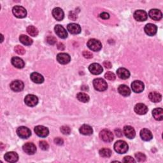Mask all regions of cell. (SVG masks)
<instances>
[{
	"instance_id": "1f68e13d",
	"label": "cell",
	"mask_w": 163,
	"mask_h": 163,
	"mask_svg": "<svg viewBox=\"0 0 163 163\" xmlns=\"http://www.w3.org/2000/svg\"><path fill=\"white\" fill-rule=\"evenodd\" d=\"M77 98L80 101L83 102V103H87L90 100L89 96H88V95L84 92L78 93L77 95Z\"/></svg>"
},
{
	"instance_id": "8992f818",
	"label": "cell",
	"mask_w": 163,
	"mask_h": 163,
	"mask_svg": "<svg viewBox=\"0 0 163 163\" xmlns=\"http://www.w3.org/2000/svg\"><path fill=\"white\" fill-rule=\"evenodd\" d=\"M17 133L20 138L23 139L28 138L31 135V130L29 128L24 126H21L18 128V129H17Z\"/></svg>"
},
{
	"instance_id": "d6986e66",
	"label": "cell",
	"mask_w": 163,
	"mask_h": 163,
	"mask_svg": "<svg viewBox=\"0 0 163 163\" xmlns=\"http://www.w3.org/2000/svg\"><path fill=\"white\" fill-rule=\"evenodd\" d=\"M52 16L54 19H56L58 21H61L64 19V13L63 10L59 7L54 8L52 10Z\"/></svg>"
},
{
	"instance_id": "cb8c5ba5",
	"label": "cell",
	"mask_w": 163,
	"mask_h": 163,
	"mask_svg": "<svg viewBox=\"0 0 163 163\" xmlns=\"http://www.w3.org/2000/svg\"><path fill=\"white\" fill-rule=\"evenodd\" d=\"M117 76L122 80H126L130 76V73L129 70L124 68H120L117 71Z\"/></svg>"
},
{
	"instance_id": "5b68a950",
	"label": "cell",
	"mask_w": 163,
	"mask_h": 163,
	"mask_svg": "<svg viewBox=\"0 0 163 163\" xmlns=\"http://www.w3.org/2000/svg\"><path fill=\"white\" fill-rule=\"evenodd\" d=\"M12 12L13 15L19 19L24 18L27 16L26 10L21 6H16L13 7L12 9Z\"/></svg>"
},
{
	"instance_id": "ffe728a7",
	"label": "cell",
	"mask_w": 163,
	"mask_h": 163,
	"mask_svg": "<svg viewBox=\"0 0 163 163\" xmlns=\"http://www.w3.org/2000/svg\"><path fill=\"white\" fill-rule=\"evenodd\" d=\"M68 31L73 35H77L80 33L81 28L80 26L75 23H70L67 26Z\"/></svg>"
},
{
	"instance_id": "d6a6232c",
	"label": "cell",
	"mask_w": 163,
	"mask_h": 163,
	"mask_svg": "<svg viewBox=\"0 0 163 163\" xmlns=\"http://www.w3.org/2000/svg\"><path fill=\"white\" fill-rule=\"evenodd\" d=\"M112 151L109 148H103L100 151V154L103 157H110L112 156Z\"/></svg>"
},
{
	"instance_id": "d590c367",
	"label": "cell",
	"mask_w": 163,
	"mask_h": 163,
	"mask_svg": "<svg viewBox=\"0 0 163 163\" xmlns=\"http://www.w3.org/2000/svg\"><path fill=\"white\" fill-rule=\"evenodd\" d=\"M105 78H106L108 80H110V81H114L115 80V75L114 73L111 72H108L105 73Z\"/></svg>"
},
{
	"instance_id": "9c48e42d",
	"label": "cell",
	"mask_w": 163,
	"mask_h": 163,
	"mask_svg": "<svg viewBox=\"0 0 163 163\" xmlns=\"http://www.w3.org/2000/svg\"><path fill=\"white\" fill-rule=\"evenodd\" d=\"M145 86L142 81L135 80L131 84V89L136 93H140L144 90Z\"/></svg>"
},
{
	"instance_id": "7bdbcfd3",
	"label": "cell",
	"mask_w": 163,
	"mask_h": 163,
	"mask_svg": "<svg viewBox=\"0 0 163 163\" xmlns=\"http://www.w3.org/2000/svg\"><path fill=\"white\" fill-rule=\"evenodd\" d=\"M100 17L103 19L106 20L110 18V15H109V13H108L106 12H103L100 14Z\"/></svg>"
},
{
	"instance_id": "7c38bea8",
	"label": "cell",
	"mask_w": 163,
	"mask_h": 163,
	"mask_svg": "<svg viewBox=\"0 0 163 163\" xmlns=\"http://www.w3.org/2000/svg\"><path fill=\"white\" fill-rule=\"evenodd\" d=\"M24 83L21 80H14L10 84V88L14 92H21L24 89Z\"/></svg>"
},
{
	"instance_id": "5bb4252c",
	"label": "cell",
	"mask_w": 163,
	"mask_h": 163,
	"mask_svg": "<svg viewBox=\"0 0 163 163\" xmlns=\"http://www.w3.org/2000/svg\"><path fill=\"white\" fill-rule=\"evenodd\" d=\"M89 70L93 75H100L103 72V68L98 63H92L89 67Z\"/></svg>"
},
{
	"instance_id": "ab89813d",
	"label": "cell",
	"mask_w": 163,
	"mask_h": 163,
	"mask_svg": "<svg viewBox=\"0 0 163 163\" xmlns=\"http://www.w3.org/2000/svg\"><path fill=\"white\" fill-rule=\"evenodd\" d=\"M40 147L42 149V150L47 151L48 150L49 145L45 141H41L40 142Z\"/></svg>"
},
{
	"instance_id": "7a4b0ae2",
	"label": "cell",
	"mask_w": 163,
	"mask_h": 163,
	"mask_svg": "<svg viewBox=\"0 0 163 163\" xmlns=\"http://www.w3.org/2000/svg\"><path fill=\"white\" fill-rule=\"evenodd\" d=\"M93 86L94 89L98 91H104L108 88V85L106 82L102 78H96L93 80Z\"/></svg>"
},
{
	"instance_id": "ee69618b",
	"label": "cell",
	"mask_w": 163,
	"mask_h": 163,
	"mask_svg": "<svg viewBox=\"0 0 163 163\" xmlns=\"http://www.w3.org/2000/svg\"><path fill=\"white\" fill-rule=\"evenodd\" d=\"M54 143H55L57 145H63L64 141L61 138H56L54 139Z\"/></svg>"
},
{
	"instance_id": "ba28073f",
	"label": "cell",
	"mask_w": 163,
	"mask_h": 163,
	"mask_svg": "<svg viewBox=\"0 0 163 163\" xmlns=\"http://www.w3.org/2000/svg\"><path fill=\"white\" fill-rule=\"evenodd\" d=\"M24 102L26 105H28L30 107H33L38 104V99L33 94H28L25 97Z\"/></svg>"
},
{
	"instance_id": "6da1fadb",
	"label": "cell",
	"mask_w": 163,
	"mask_h": 163,
	"mask_svg": "<svg viewBox=\"0 0 163 163\" xmlns=\"http://www.w3.org/2000/svg\"><path fill=\"white\" fill-rule=\"evenodd\" d=\"M114 149L117 153L120 154H123L128 152L129 147L126 142L122 140H119L115 143Z\"/></svg>"
},
{
	"instance_id": "f546056e",
	"label": "cell",
	"mask_w": 163,
	"mask_h": 163,
	"mask_svg": "<svg viewBox=\"0 0 163 163\" xmlns=\"http://www.w3.org/2000/svg\"><path fill=\"white\" fill-rule=\"evenodd\" d=\"M79 131L81 134H82L84 135H91L93 133L92 128L90 126L87 125V124H84V125L82 126Z\"/></svg>"
},
{
	"instance_id": "ac0fdd59",
	"label": "cell",
	"mask_w": 163,
	"mask_h": 163,
	"mask_svg": "<svg viewBox=\"0 0 163 163\" xmlns=\"http://www.w3.org/2000/svg\"><path fill=\"white\" fill-rule=\"evenodd\" d=\"M148 16L154 21H159L162 17V13L158 9H152L149 11Z\"/></svg>"
},
{
	"instance_id": "3957f363",
	"label": "cell",
	"mask_w": 163,
	"mask_h": 163,
	"mask_svg": "<svg viewBox=\"0 0 163 163\" xmlns=\"http://www.w3.org/2000/svg\"><path fill=\"white\" fill-rule=\"evenodd\" d=\"M89 49L94 52H98L102 48V44L96 39H90L87 44Z\"/></svg>"
},
{
	"instance_id": "681fc988",
	"label": "cell",
	"mask_w": 163,
	"mask_h": 163,
	"mask_svg": "<svg viewBox=\"0 0 163 163\" xmlns=\"http://www.w3.org/2000/svg\"><path fill=\"white\" fill-rule=\"evenodd\" d=\"M1 36H2V39L1 42H3V35H1Z\"/></svg>"
},
{
	"instance_id": "83f0119b",
	"label": "cell",
	"mask_w": 163,
	"mask_h": 163,
	"mask_svg": "<svg viewBox=\"0 0 163 163\" xmlns=\"http://www.w3.org/2000/svg\"><path fill=\"white\" fill-rule=\"evenodd\" d=\"M152 115L157 120H162L163 119V110L161 108H157L153 110Z\"/></svg>"
},
{
	"instance_id": "c3c4849f",
	"label": "cell",
	"mask_w": 163,
	"mask_h": 163,
	"mask_svg": "<svg viewBox=\"0 0 163 163\" xmlns=\"http://www.w3.org/2000/svg\"><path fill=\"white\" fill-rule=\"evenodd\" d=\"M64 48H65V47H64V44H62V43H59L58 45V49L60 50H63L64 49Z\"/></svg>"
},
{
	"instance_id": "277c9868",
	"label": "cell",
	"mask_w": 163,
	"mask_h": 163,
	"mask_svg": "<svg viewBox=\"0 0 163 163\" xmlns=\"http://www.w3.org/2000/svg\"><path fill=\"white\" fill-rule=\"evenodd\" d=\"M100 137L101 139L107 143H109L113 141L114 134L112 131L108 129H103L100 133Z\"/></svg>"
},
{
	"instance_id": "bcb514c9",
	"label": "cell",
	"mask_w": 163,
	"mask_h": 163,
	"mask_svg": "<svg viewBox=\"0 0 163 163\" xmlns=\"http://www.w3.org/2000/svg\"><path fill=\"white\" fill-rule=\"evenodd\" d=\"M103 65L106 68H108V69L111 68L112 66V63L110 61H105L103 63Z\"/></svg>"
},
{
	"instance_id": "f6af8a7d",
	"label": "cell",
	"mask_w": 163,
	"mask_h": 163,
	"mask_svg": "<svg viewBox=\"0 0 163 163\" xmlns=\"http://www.w3.org/2000/svg\"><path fill=\"white\" fill-rule=\"evenodd\" d=\"M69 18L70 19H72V20L75 21L77 19V15L75 14V13H74L73 12H70V15H69Z\"/></svg>"
},
{
	"instance_id": "4fadbf2b",
	"label": "cell",
	"mask_w": 163,
	"mask_h": 163,
	"mask_svg": "<svg viewBox=\"0 0 163 163\" xmlns=\"http://www.w3.org/2000/svg\"><path fill=\"white\" fill-rule=\"evenodd\" d=\"M144 30H145V33L147 35L152 36H154L157 33V28L156 25L151 24V23H149V24H147L145 26Z\"/></svg>"
},
{
	"instance_id": "30bf717a",
	"label": "cell",
	"mask_w": 163,
	"mask_h": 163,
	"mask_svg": "<svg viewBox=\"0 0 163 163\" xmlns=\"http://www.w3.org/2000/svg\"><path fill=\"white\" fill-rule=\"evenodd\" d=\"M22 148L23 151L28 155H33L36 151V147L35 145L30 142L25 143L23 145Z\"/></svg>"
},
{
	"instance_id": "d4e9b609",
	"label": "cell",
	"mask_w": 163,
	"mask_h": 163,
	"mask_svg": "<svg viewBox=\"0 0 163 163\" xmlns=\"http://www.w3.org/2000/svg\"><path fill=\"white\" fill-rule=\"evenodd\" d=\"M30 78L33 82L36 84H42L44 81V77L41 74L36 72L32 73L31 74Z\"/></svg>"
},
{
	"instance_id": "836d02e7",
	"label": "cell",
	"mask_w": 163,
	"mask_h": 163,
	"mask_svg": "<svg viewBox=\"0 0 163 163\" xmlns=\"http://www.w3.org/2000/svg\"><path fill=\"white\" fill-rule=\"evenodd\" d=\"M27 32L31 36H36L38 35V31L33 26H30L27 28Z\"/></svg>"
},
{
	"instance_id": "e575fe53",
	"label": "cell",
	"mask_w": 163,
	"mask_h": 163,
	"mask_svg": "<svg viewBox=\"0 0 163 163\" xmlns=\"http://www.w3.org/2000/svg\"><path fill=\"white\" fill-rule=\"evenodd\" d=\"M135 158L137 159L138 162H144L147 157L142 152H138L135 154Z\"/></svg>"
},
{
	"instance_id": "7dc6e473",
	"label": "cell",
	"mask_w": 163,
	"mask_h": 163,
	"mask_svg": "<svg viewBox=\"0 0 163 163\" xmlns=\"http://www.w3.org/2000/svg\"><path fill=\"white\" fill-rule=\"evenodd\" d=\"M115 134L118 137H121L122 136V131L119 129H115Z\"/></svg>"
},
{
	"instance_id": "484cf974",
	"label": "cell",
	"mask_w": 163,
	"mask_h": 163,
	"mask_svg": "<svg viewBox=\"0 0 163 163\" xmlns=\"http://www.w3.org/2000/svg\"><path fill=\"white\" fill-rule=\"evenodd\" d=\"M12 64H13V66H14L17 68H23L24 67L25 63L24 62V61L21 59L20 58L18 57H14L12 59Z\"/></svg>"
},
{
	"instance_id": "44dd1931",
	"label": "cell",
	"mask_w": 163,
	"mask_h": 163,
	"mask_svg": "<svg viewBox=\"0 0 163 163\" xmlns=\"http://www.w3.org/2000/svg\"><path fill=\"white\" fill-rule=\"evenodd\" d=\"M4 158L8 162H16L19 159V156L15 152H8L5 154Z\"/></svg>"
},
{
	"instance_id": "603a6c76",
	"label": "cell",
	"mask_w": 163,
	"mask_h": 163,
	"mask_svg": "<svg viewBox=\"0 0 163 163\" xmlns=\"http://www.w3.org/2000/svg\"><path fill=\"white\" fill-rule=\"evenodd\" d=\"M124 133L125 134L126 137L129 138V139H133L135 136H136V133L134 129V128L130 126H126L124 128Z\"/></svg>"
},
{
	"instance_id": "7402d4cb",
	"label": "cell",
	"mask_w": 163,
	"mask_h": 163,
	"mask_svg": "<svg viewBox=\"0 0 163 163\" xmlns=\"http://www.w3.org/2000/svg\"><path fill=\"white\" fill-rule=\"evenodd\" d=\"M140 137L144 141H150L152 139L153 135L151 131L148 129H143L140 131Z\"/></svg>"
},
{
	"instance_id": "b9f144b4",
	"label": "cell",
	"mask_w": 163,
	"mask_h": 163,
	"mask_svg": "<svg viewBox=\"0 0 163 163\" xmlns=\"http://www.w3.org/2000/svg\"><path fill=\"white\" fill-rule=\"evenodd\" d=\"M124 162H135L136 161L131 156H126L123 159Z\"/></svg>"
},
{
	"instance_id": "4316f807",
	"label": "cell",
	"mask_w": 163,
	"mask_h": 163,
	"mask_svg": "<svg viewBox=\"0 0 163 163\" xmlns=\"http://www.w3.org/2000/svg\"><path fill=\"white\" fill-rule=\"evenodd\" d=\"M148 98L154 103H159L162 100L161 94L157 92H152L148 95Z\"/></svg>"
},
{
	"instance_id": "f1b7e54d",
	"label": "cell",
	"mask_w": 163,
	"mask_h": 163,
	"mask_svg": "<svg viewBox=\"0 0 163 163\" xmlns=\"http://www.w3.org/2000/svg\"><path fill=\"white\" fill-rule=\"evenodd\" d=\"M119 92L124 96H128L131 94L130 89L126 85H120L118 88Z\"/></svg>"
},
{
	"instance_id": "8d00e7d4",
	"label": "cell",
	"mask_w": 163,
	"mask_h": 163,
	"mask_svg": "<svg viewBox=\"0 0 163 163\" xmlns=\"http://www.w3.org/2000/svg\"><path fill=\"white\" fill-rule=\"evenodd\" d=\"M14 50L16 52L19 54V55H23V54H24L26 52L25 49L22 46H20V45L16 46V47L14 48Z\"/></svg>"
},
{
	"instance_id": "e0dca14e",
	"label": "cell",
	"mask_w": 163,
	"mask_h": 163,
	"mask_svg": "<svg viewBox=\"0 0 163 163\" xmlns=\"http://www.w3.org/2000/svg\"><path fill=\"white\" fill-rule=\"evenodd\" d=\"M134 112L138 115H145L148 112V107L143 103H138L134 106Z\"/></svg>"
},
{
	"instance_id": "8fae6325",
	"label": "cell",
	"mask_w": 163,
	"mask_h": 163,
	"mask_svg": "<svg viewBox=\"0 0 163 163\" xmlns=\"http://www.w3.org/2000/svg\"><path fill=\"white\" fill-rule=\"evenodd\" d=\"M148 15L145 11L142 10H137L134 13V18L139 22H143L147 19Z\"/></svg>"
},
{
	"instance_id": "74e56055",
	"label": "cell",
	"mask_w": 163,
	"mask_h": 163,
	"mask_svg": "<svg viewBox=\"0 0 163 163\" xmlns=\"http://www.w3.org/2000/svg\"><path fill=\"white\" fill-rule=\"evenodd\" d=\"M61 131L63 134H69L71 133V129L68 126H63L61 128Z\"/></svg>"
},
{
	"instance_id": "9a60e30c",
	"label": "cell",
	"mask_w": 163,
	"mask_h": 163,
	"mask_svg": "<svg viewBox=\"0 0 163 163\" xmlns=\"http://www.w3.org/2000/svg\"><path fill=\"white\" fill-rule=\"evenodd\" d=\"M58 61L61 64H66L71 61V57L66 53H59L57 56Z\"/></svg>"
},
{
	"instance_id": "60d3db41",
	"label": "cell",
	"mask_w": 163,
	"mask_h": 163,
	"mask_svg": "<svg viewBox=\"0 0 163 163\" xmlns=\"http://www.w3.org/2000/svg\"><path fill=\"white\" fill-rule=\"evenodd\" d=\"M82 54H83L84 57L85 58H87V59H91V58H92V57H93V56H92V54L90 52H89V51L84 50V51L83 52Z\"/></svg>"
},
{
	"instance_id": "2e32d148",
	"label": "cell",
	"mask_w": 163,
	"mask_h": 163,
	"mask_svg": "<svg viewBox=\"0 0 163 163\" xmlns=\"http://www.w3.org/2000/svg\"><path fill=\"white\" fill-rule=\"evenodd\" d=\"M54 30L56 35L61 38L62 39H65L68 37V33L66 30L64 28V27L62 26L61 25H56L54 28Z\"/></svg>"
},
{
	"instance_id": "4dcf8cb0",
	"label": "cell",
	"mask_w": 163,
	"mask_h": 163,
	"mask_svg": "<svg viewBox=\"0 0 163 163\" xmlns=\"http://www.w3.org/2000/svg\"><path fill=\"white\" fill-rule=\"evenodd\" d=\"M19 40L23 45L26 46H30L33 44L32 39H31V38H30L29 36L24 35H22L20 36Z\"/></svg>"
},
{
	"instance_id": "f35d334b",
	"label": "cell",
	"mask_w": 163,
	"mask_h": 163,
	"mask_svg": "<svg viewBox=\"0 0 163 163\" xmlns=\"http://www.w3.org/2000/svg\"><path fill=\"white\" fill-rule=\"evenodd\" d=\"M47 42L50 44V45H54L56 42H57V40L56 38H54L53 36H48L47 38Z\"/></svg>"
},
{
	"instance_id": "52a82bcc",
	"label": "cell",
	"mask_w": 163,
	"mask_h": 163,
	"mask_svg": "<svg viewBox=\"0 0 163 163\" xmlns=\"http://www.w3.org/2000/svg\"><path fill=\"white\" fill-rule=\"evenodd\" d=\"M35 132L36 135L41 138H45L49 134V129L43 126H37L35 128Z\"/></svg>"
}]
</instances>
